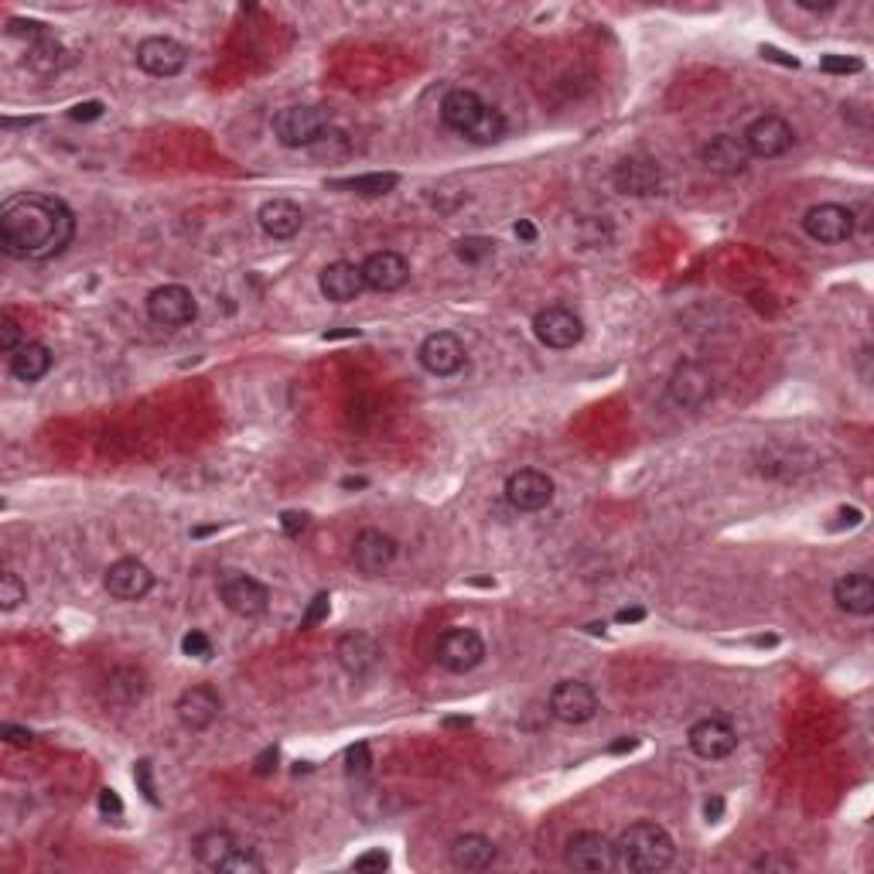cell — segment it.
I'll return each mask as SVG.
<instances>
[{"label":"cell","mask_w":874,"mask_h":874,"mask_svg":"<svg viewBox=\"0 0 874 874\" xmlns=\"http://www.w3.org/2000/svg\"><path fill=\"white\" fill-rule=\"evenodd\" d=\"M75 236V212L49 192H21L0 206V246L11 260L45 263Z\"/></svg>","instance_id":"6da1fadb"},{"label":"cell","mask_w":874,"mask_h":874,"mask_svg":"<svg viewBox=\"0 0 874 874\" xmlns=\"http://www.w3.org/2000/svg\"><path fill=\"white\" fill-rule=\"evenodd\" d=\"M615 851V867L625 874H656L673 864V838L666 826L653 820H639L619 833V841H612Z\"/></svg>","instance_id":"7a4b0ae2"},{"label":"cell","mask_w":874,"mask_h":874,"mask_svg":"<svg viewBox=\"0 0 874 874\" xmlns=\"http://www.w3.org/2000/svg\"><path fill=\"white\" fill-rule=\"evenodd\" d=\"M441 120L447 130L462 134L475 144H496L506 137V117L503 109L488 106L478 93L472 89H451L441 99Z\"/></svg>","instance_id":"3957f363"},{"label":"cell","mask_w":874,"mask_h":874,"mask_svg":"<svg viewBox=\"0 0 874 874\" xmlns=\"http://www.w3.org/2000/svg\"><path fill=\"white\" fill-rule=\"evenodd\" d=\"M192 854L202 867L219 874H263V861L230 830H206L192 841Z\"/></svg>","instance_id":"277c9868"},{"label":"cell","mask_w":874,"mask_h":874,"mask_svg":"<svg viewBox=\"0 0 874 874\" xmlns=\"http://www.w3.org/2000/svg\"><path fill=\"white\" fill-rule=\"evenodd\" d=\"M274 137L281 147H318L331 137V113L322 106H284L274 117Z\"/></svg>","instance_id":"5b68a950"},{"label":"cell","mask_w":874,"mask_h":874,"mask_svg":"<svg viewBox=\"0 0 874 874\" xmlns=\"http://www.w3.org/2000/svg\"><path fill=\"white\" fill-rule=\"evenodd\" d=\"M144 308H147V318L155 322L158 328L175 331V328H185V325L196 322L199 301L185 284H165V287H155L147 294Z\"/></svg>","instance_id":"8992f818"},{"label":"cell","mask_w":874,"mask_h":874,"mask_svg":"<svg viewBox=\"0 0 874 874\" xmlns=\"http://www.w3.org/2000/svg\"><path fill=\"white\" fill-rule=\"evenodd\" d=\"M598 714V694L585 680H564L550 691V717L560 725H588Z\"/></svg>","instance_id":"52a82bcc"},{"label":"cell","mask_w":874,"mask_h":874,"mask_svg":"<svg viewBox=\"0 0 874 874\" xmlns=\"http://www.w3.org/2000/svg\"><path fill=\"white\" fill-rule=\"evenodd\" d=\"M745 147L751 158H762V161H772V158H782L786 150L796 144V134L792 127L779 117V113H762L758 120H751L741 134Z\"/></svg>","instance_id":"ba28073f"},{"label":"cell","mask_w":874,"mask_h":874,"mask_svg":"<svg viewBox=\"0 0 874 874\" xmlns=\"http://www.w3.org/2000/svg\"><path fill=\"white\" fill-rule=\"evenodd\" d=\"M854 225H857L854 212L847 206H838V202H820L803 215V233L823 246L847 243L854 236Z\"/></svg>","instance_id":"9c48e42d"},{"label":"cell","mask_w":874,"mask_h":874,"mask_svg":"<svg viewBox=\"0 0 874 874\" xmlns=\"http://www.w3.org/2000/svg\"><path fill=\"white\" fill-rule=\"evenodd\" d=\"M434 660L447 673H472L485 660V642L472 629H447L438 639Z\"/></svg>","instance_id":"30bf717a"},{"label":"cell","mask_w":874,"mask_h":874,"mask_svg":"<svg viewBox=\"0 0 874 874\" xmlns=\"http://www.w3.org/2000/svg\"><path fill=\"white\" fill-rule=\"evenodd\" d=\"M534 335H537L540 346L564 352V349H575L578 341L585 338V322L571 308L550 304V308H544V312L534 315Z\"/></svg>","instance_id":"8fae6325"},{"label":"cell","mask_w":874,"mask_h":874,"mask_svg":"<svg viewBox=\"0 0 874 874\" xmlns=\"http://www.w3.org/2000/svg\"><path fill=\"white\" fill-rule=\"evenodd\" d=\"M714 372L697 362V359H687V362H676V369L670 372V400L676 407H687V410H697L704 407L710 397H714Z\"/></svg>","instance_id":"7c38bea8"},{"label":"cell","mask_w":874,"mask_h":874,"mask_svg":"<svg viewBox=\"0 0 874 874\" xmlns=\"http://www.w3.org/2000/svg\"><path fill=\"white\" fill-rule=\"evenodd\" d=\"M506 503L516 513H540L554 503V478L540 468H519L506 478Z\"/></svg>","instance_id":"4fadbf2b"},{"label":"cell","mask_w":874,"mask_h":874,"mask_svg":"<svg viewBox=\"0 0 874 874\" xmlns=\"http://www.w3.org/2000/svg\"><path fill=\"white\" fill-rule=\"evenodd\" d=\"M219 598L236 619H260L263 612H267V604H271L267 585H260L250 575H225L219 581Z\"/></svg>","instance_id":"5bb4252c"},{"label":"cell","mask_w":874,"mask_h":874,"mask_svg":"<svg viewBox=\"0 0 874 874\" xmlns=\"http://www.w3.org/2000/svg\"><path fill=\"white\" fill-rule=\"evenodd\" d=\"M134 55H137V65L147 75H155V80H171V75L185 72V65H188V49L168 34L144 38Z\"/></svg>","instance_id":"9a60e30c"},{"label":"cell","mask_w":874,"mask_h":874,"mask_svg":"<svg viewBox=\"0 0 874 874\" xmlns=\"http://www.w3.org/2000/svg\"><path fill=\"white\" fill-rule=\"evenodd\" d=\"M564 864L575 867V871H588V874L612 871L615 867L612 841H608L604 833H598V830H581V833H575L571 841H567Z\"/></svg>","instance_id":"2e32d148"},{"label":"cell","mask_w":874,"mask_h":874,"mask_svg":"<svg viewBox=\"0 0 874 874\" xmlns=\"http://www.w3.org/2000/svg\"><path fill=\"white\" fill-rule=\"evenodd\" d=\"M417 359L421 366L431 372V376H454L462 372L465 362H468V352H465V341L454 335V331H434L421 341V349H417Z\"/></svg>","instance_id":"e0dca14e"},{"label":"cell","mask_w":874,"mask_h":874,"mask_svg":"<svg viewBox=\"0 0 874 874\" xmlns=\"http://www.w3.org/2000/svg\"><path fill=\"white\" fill-rule=\"evenodd\" d=\"M103 588L109 591V598H117V601H140L150 594V588H155V575H150V567L144 560L120 557L117 564L106 567Z\"/></svg>","instance_id":"ac0fdd59"},{"label":"cell","mask_w":874,"mask_h":874,"mask_svg":"<svg viewBox=\"0 0 874 874\" xmlns=\"http://www.w3.org/2000/svg\"><path fill=\"white\" fill-rule=\"evenodd\" d=\"M359 267H362L366 287L379 294H393L410 281V260L397 250H376L359 263Z\"/></svg>","instance_id":"d6986e66"},{"label":"cell","mask_w":874,"mask_h":874,"mask_svg":"<svg viewBox=\"0 0 874 874\" xmlns=\"http://www.w3.org/2000/svg\"><path fill=\"white\" fill-rule=\"evenodd\" d=\"M691 748L704 762H720L738 748V731L728 725L725 717H701L687 735Z\"/></svg>","instance_id":"ffe728a7"},{"label":"cell","mask_w":874,"mask_h":874,"mask_svg":"<svg viewBox=\"0 0 874 874\" xmlns=\"http://www.w3.org/2000/svg\"><path fill=\"white\" fill-rule=\"evenodd\" d=\"M612 185H615V192H622V196L645 199V196H656L660 192L663 171H660V165L653 158H625V161L615 165Z\"/></svg>","instance_id":"44dd1931"},{"label":"cell","mask_w":874,"mask_h":874,"mask_svg":"<svg viewBox=\"0 0 874 874\" xmlns=\"http://www.w3.org/2000/svg\"><path fill=\"white\" fill-rule=\"evenodd\" d=\"M352 560L362 575L379 578L383 571H390V564L397 560V540L383 529H362L352 544Z\"/></svg>","instance_id":"7402d4cb"},{"label":"cell","mask_w":874,"mask_h":874,"mask_svg":"<svg viewBox=\"0 0 874 874\" xmlns=\"http://www.w3.org/2000/svg\"><path fill=\"white\" fill-rule=\"evenodd\" d=\"M175 714L178 720L188 728V731H206L212 728L219 714H222V701L212 687H188L178 704H175Z\"/></svg>","instance_id":"603a6c76"},{"label":"cell","mask_w":874,"mask_h":874,"mask_svg":"<svg viewBox=\"0 0 874 874\" xmlns=\"http://www.w3.org/2000/svg\"><path fill=\"white\" fill-rule=\"evenodd\" d=\"M701 161H704V168L714 171V175H741V171L748 168L751 155H748V147H745L741 137L717 134V137H710V140L704 144Z\"/></svg>","instance_id":"cb8c5ba5"},{"label":"cell","mask_w":874,"mask_h":874,"mask_svg":"<svg viewBox=\"0 0 874 874\" xmlns=\"http://www.w3.org/2000/svg\"><path fill=\"white\" fill-rule=\"evenodd\" d=\"M318 291L335 301V304H349L356 301L362 291H366V281H362V267L359 263H349V260H335L328 267L318 274Z\"/></svg>","instance_id":"d4e9b609"},{"label":"cell","mask_w":874,"mask_h":874,"mask_svg":"<svg viewBox=\"0 0 874 874\" xmlns=\"http://www.w3.org/2000/svg\"><path fill=\"white\" fill-rule=\"evenodd\" d=\"M256 222L271 240H294L304 225V212L291 199H271L256 209Z\"/></svg>","instance_id":"484cf974"},{"label":"cell","mask_w":874,"mask_h":874,"mask_svg":"<svg viewBox=\"0 0 874 874\" xmlns=\"http://www.w3.org/2000/svg\"><path fill=\"white\" fill-rule=\"evenodd\" d=\"M833 601H838L841 612L867 619L874 612V581L864 571H851L844 575L838 585H833Z\"/></svg>","instance_id":"4316f807"},{"label":"cell","mask_w":874,"mask_h":874,"mask_svg":"<svg viewBox=\"0 0 874 874\" xmlns=\"http://www.w3.org/2000/svg\"><path fill=\"white\" fill-rule=\"evenodd\" d=\"M335 656L341 663V670L352 673V676H366L376 663H379V645L372 635L366 632H349L341 635L338 645H335Z\"/></svg>","instance_id":"83f0119b"},{"label":"cell","mask_w":874,"mask_h":874,"mask_svg":"<svg viewBox=\"0 0 874 874\" xmlns=\"http://www.w3.org/2000/svg\"><path fill=\"white\" fill-rule=\"evenodd\" d=\"M52 362H55V356L49 346H42V341H24L14 356H8V369L14 379H21V383H38V379H45Z\"/></svg>","instance_id":"f1b7e54d"},{"label":"cell","mask_w":874,"mask_h":874,"mask_svg":"<svg viewBox=\"0 0 874 874\" xmlns=\"http://www.w3.org/2000/svg\"><path fill=\"white\" fill-rule=\"evenodd\" d=\"M492 861H496V844L482 833H465L451 844V867L459 871H485L492 867Z\"/></svg>","instance_id":"f546056e"},{"label":"cell","mask_w":874,"mask_h":874,"mask_svg":"<svg viewBox=\"0 0 874 874\" xmlns=\"http://www.w3.org/2000/svg\"><path fill=\"white\" fill-rule=\"evenodd\" d=\"M147 694V676L134 666H120L106 676V701L120 704V707H134L140 704Z\"/></svg>","instance_id":"4dcf8cb0"},{"label":"cell","mask_w":874,"mask_h":874,"mask_svg":"<svg viewBox=\"0 0 874 874\" xmlns=\"http://www.w3.org/2000/svg\"><path fill=\"white\" fill-rule=\"evenodd\" d=\"M397 185H400V175H393V171H372V175H356V178H335V181H328V188H338V192H352V196H362V199L390 196Z\"/></svg>","instance_id":"1f68e13d"},{"label":"cell","mask_w":874,"mask_h":874,"mask_svg":"<svg viewBox=\"0 0 874 874\" xmlns=\"http://www.w3.org/2000/svg\"><path fill=\"white\" fill-rule=\"evenodd\" d=\"M28 62H31V69L52 75V72H59V69L65 65V49L59 45V38L42 34V38H38V42L28 45Z\"/></svg>","instance_id":"d6a6232c"},{"label":"cell","mask_w":874,"mask_h":874,"mask_svg":"<svg viewBox=\"0 0 874 874\" xmlns=\"http://www.w3.org/2000/svg\"><path fill=\"white\" fill-rule=\"evenodd\" d=\"M492 253H496V240H488V236H465V240L454 243V256H459L462 263H482Z\"/></svg>","instance_id":"836d02e7"},{"label":"cell","mask_w":874,"mask_h":874,"mask_svg":"<svg viewBox=\"0 0 874 874\" xmlns=\"http://www.w3.org/2000/svg\"><path fill=\"white\" fill-rule=\"evenodd\" d=\"M21 601H28L24 581L14 571H4V575H0V612H14Z\"/></svg>","instance_id":"e575fe53"},{"label":"cell","mask_w":874,"mask_h":874,"mask_svg":"<svg viewBox=\"0 0 874 874\" xmlns=\"http://www.w3.org/2000/svg\"><path fill=\"white\" fill-rule=\"evenodd\" d=\"M369 769H372V751H369V745L366 741L349 745V751H346V772H349V779H366Z\"/></svg>","instance_id":"d590c367"},{"label":"cell","mask_w":874,"mask_h":874,"mask_svg":"<svg viewBox=\"0 0 874 874\" xmlns=\"http://www.w3.org/2000/svg\"><path fill=\"white\" fill-rule=\"evenodd\" d=\"M24 331H21V325L11 318V315H4L0 318V349H4V356H14L21 346H24Z\"/></svg>","instance_id":"8d00e7d4"},{"label":"cell","mask_w":874,"mask_h":874,"mask_svg":"<svg viewBox=\"0 0 874 874\" xmlns=\"http://www.w3.org/2000/svg\"><path fill=\"white\" fill-rule=\"evenodd\" d=\"M181 653L185 656H196V660H209L212 656V639L199 629H192L185 639H181Z\"/></svg>","instance_id":"74e56055"},{"label":"cell","mask_w":874,"mask_h":874,"mask_svg":"<svg viewBox=\"0 0 874 874\" xmlns=\"http://www.w3.org/2000/svg\"><path fill=\"white\" fill-rule=\"evenodd\" d=\"M861 69H864V62L847 59V55H823L820 59V72H830V75H854Z\"/></svg>","instance_id":"f35d334b"},{"label":"cell","mask_w":874,"mask_h":874,"mask_svg":"<svg viewBox=\"0 0 874 874\" xmlns=\"http://www.w3.org/2000/svg\"><path fill=\"white\" fill-rule=\"evenodd\" d=\"M328 612H331V598H328V591L315 594V598H312V604H308V612H304V629H312V625L325 622V619H328Z\"/></svg>","instance_id":"ab89813d"},{"label":"cell","mask_w":874,"mask_h":874,"mask_svg":"<svg viewBox=\"0 0 874 874\" xmlns=\"http://www.w3.org/2000/svg\"><path fill=\"white\" fill-rule=\"evenodd\" d=\"M134 779H137V786H140V792H144V800L158 807V792H155V782H150V762H147V758H140V762H137Z\"/></svg>","instance_id":"60d3db41"},{"label":"cell","mask_w":874,"mask_h":874,"mask_svg":"<svg viewBox=\"0 0 874 874\" xmlns=\"http://www.w3.org/2000/svg\"><path fill=\"white\" fill-rule=\"evenodd\" d=\"M99 117H103V103H99V99L75 103V106L69 109V120H83V124H89V120H99Z\"/></svg>","instance_id":"b9f144b4"},{"label":"cell","mask_w":874,"mask_h":874,"mask_svg":"<svg viewBox=\"0 0 874 874\" xmlns=\"http://www.w3.org/2000/svg\"><path fill=\"white\" fill-rule=\"evenodd\" d=\"M390 867V854L387 851H366L356 857V871H387Z\"/></svg>","instance_id":"7bdbcfd3"},{"label":"cell","mask_w":874,"mask_h":874,"mask_svg":"<svg viewBox=\"0 0 874 874\" xmlns=\"http://www.w3.org/2000/svg\"><path fill=\"white\" fill-rule=\"evenodd\" d=\"M277 762H281V751L271 745V748H263V751L256 755L253 772H256V776H271V772H277Z\"/></svg>","instance_id":"ee69618b"},{"label":"cell","mask_w":874,"mask_h":874,"mask_svg":"<svg viewBox=\"0 0 874 874\" xmlns=\"http://www.w3.org/2000/svg\"><path fill=\"white\" fill-rule=\"evenodd\" d=\"M308 523H312L308 513H291V509L281 513V526H284V534H287V537H301L304 529H308Z\"/></svg>","instance_id":"f6af8a7d"},{"label":"cell","mask_w":874,"mask_h":874,"mask_svg":"<svg viewBox=\"0 0 874 874\" xmlns=\"http://www.w3.org/2000/svg\"><path fill=\"white\" fill-rule=\"evenodd\" d=\"M99 813L103 817H124V803H120V796L113 792V789H99Z\"/></svg>","instance_id":"bcb514c9"},{"label":"cell","mask_w":874,"mask_h":874,"mask_svg":"<svg viewBox=\"0 0 874 874\" xmlns=\"http://www.w3.org/2000/svg\"><path fill=\"white\" fill-rule=\"evenodd\" d=\"M0 738L11 741V745H21V748L34 745V735L28 728H14V725H0Z\"/></svg>","instance_id":"7dc6e473"},{"label":"cell","mask_w":874,"mask_h":874,"mask_svg":"<svg viewBox=\"0 0 874 874\" xmlns=\"http://www.w3.org/2000/svg\"><path fill=\"white\" fill-rule=\"evenodd\" d=\"M513 233H516V240H523V243H537V225L529 222V219H519V222L513 225Z\"/></svg>","instance_id":"c3c4849f"},{"label":"cell","mask_w":874,"mask_h":874,"mask_svg":"<svg viewBox=\"0 0 874 874\" xmlns=\"http://www.w3.org/2000/svg\"><path fill=\"white\" fill-rule=\"evenodd\" d=\"M751 867H755V871H792L796 864H792V861H779V857H758Z\"/></svg>","instance_id":"681fc988"},{"label":"cell","mask_w":874,"mask_h":874,"mask_svg":"<svg viewBox=\"0 0 874 874\" xmlns=\"http://www.w3.org/2000/svg\"><path fill=\"white\" fill-rule=\"evenodd\" d=\"M645 619V608H622V612L615 615L619 625H632V622H642Z\"/></svg>","instance_id":"f907efd6"},{"label":"cell","mask_w":874,"mask_h":874,"mask_svg":"<svg viewBox=\"0 0 874 874\" xmlns=\"http://www.w3.org/2000/svg\"><path fill=\"white\" fill-rule=\"evenodd\" d=\"M704 813H707V820H710V823H717V820H720V813H725V800H717V796H714V800H707Z\"/></svg>","instance_id":"816d5d0a"},{"label":"cell","mask_w":874,"mask_h":874,"mask_svg":"<svg viewBox=\"0 0 874 874\" xmlns=\"http://www.w3.org/2000/svg\"><path fill=\"white\" fill-rule=\"evenodd\" d=\"M632 748H635V738H625V741H615V745H612L615 755H619V751H632Z\"/></svg>","instance_id":"f5cc1de1"},{"label":"cell","mask_w":874,"mask_h":874,"mask_svg":"<svg viewBox=\"0 0 874 874\" xmlns=\"http://www.w3.org/2000/svg\"><path fill=\"white\" fill-rule=\"evenodd\" d=\"M468 725H472L468 717H451V720H447V728H468Z\"/></svg>","instance_id":"db71d44e"},{"label":"cell","mask_w":874,"mask_h":874,"mask_svg":"<svg viewBox=\"0 0 874 874\" xmlns=\"http://www.w3.org/2000/svg\"><path fill=\"white\" fill-rule=\"evenodd\" d=\"M341 485H346V488H359V485H366V478H346Z\"/></svg>","instance_id":"11a10c76"}]
</instances>
